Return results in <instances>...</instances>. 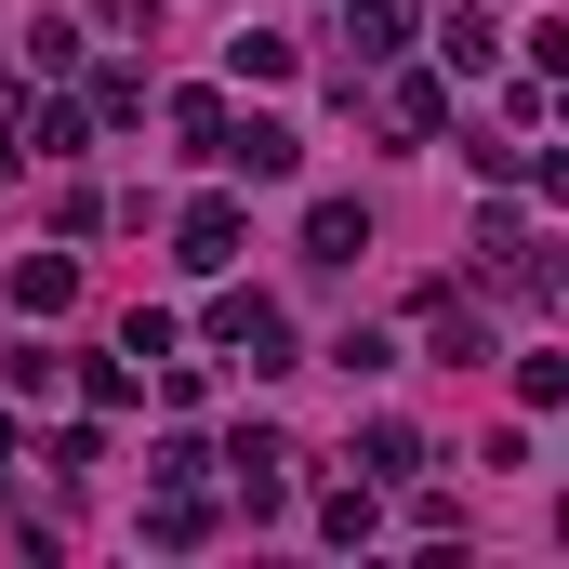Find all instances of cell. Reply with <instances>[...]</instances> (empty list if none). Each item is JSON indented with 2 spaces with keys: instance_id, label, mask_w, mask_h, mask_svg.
Segmentation results:
<instances>
[{
  "instance_id": "277c9868",
  "label": "cell",
  "mask_w": 569,
  "mask_h": 569,
  "mask_svg": "<svg viewBox=\"0 0 569 569\" xmlns=\"http://www.w3.org/2000/svg\"><path fill=\"white\" fill-rule=\"evenodd\" d=\"M305 252H318V266H358V252H371V212H358V199H318V212H305Z\"/></svg>"
},
{
  "instance_id": "7a4b0ae2",
  "label": "cell",
  "mask_w": 569,
  "mask_h": 569,
  "mask_svg": "<svg viewBox=\"0 0 569 569\" xmlns=\"http://www.w3.org/2000/svg\"><path fill=\"white\" fill-rule=\"evenodd\" d=\"M425 345L450 358V371H463V358H490V318H477L463 291H425Z\"/></svg>"
},
{
  "instance_id": "6da1fadb",
  "label": "cell",
  "mask_w": 569,
  "mask_h": 569,
  "mask_svg": "<svg viewBox=\"0 0 569 569\" xmlns=\"http://www.w3.org/2000/svg\"><path fill=\"white\" fill-rule=\"evenodd\" d=\"M212 159L252 172V186H279L291 159H305V133H291V120H212Z\"/></svg>"
},
{
  "instance_id": "ba28073f",
  "label": "cell",
  "mask_w": 569,
  "mask_h": 569,
  "mask_svg": "<svg viewBox=\"0 0 569 569\" xmlns=\"http://www.w3.org/2000/svg\"><path fill=\"white\" fill-rule=\"evenodd\" d=\"M385 107H398V133H437V120H450V93H437V80H398Z\"/></svg>"
},
{
  "instance_id": "9c48e42d",
  "label": "cell",
  "mask_w": 569,
  "mask_h": 569,
  "mask_svg": "<svg viewBox=\"0 0 569 569\" xmlns=\"http://www.w3.org/2000/svg\"><path fill=\"white\" fill-rule=\"evenodd\" d=\"M27 146L40 159H80V107H27Z\"/></svg>"
},
{
  "instance_id": "5b68a950",
  "label": "cell",
  "mask_w": 569,
  "mask_h": 569,
  "mask_svg": "<svg viewBox=\"0 0 569 569\" xmlns=\"http://www.w3.org/2000/svg\"><path fill=\"white\" fill-rule=\"evenodd\" d=\"M67 291H80V266H67V252H27V266H13V305H40V318H53Z\"/></svg>"
},
{
  "instance_id": "52a82bcc",
  "label": "cell",
  "mask_w": 569,
  "mask_h": 569,
  "mask_svg": "<svg viewBox=\"0 0 569 569\" xmlns=\"http://www.w3.org/2000/svg\"><path fill=\"white\" fill-rule=\"evenodd\" d=\"M358 463H371V477H425V437H411V425H371V437H358Z\"/></svg>"
},
{
  "instance_id": "3957f363",
  "label": "cell",
  "mask_w": 569,
  "mask_h": 569,
  "mask_svg": "<svg viewBox=\"0 0 569 569\" xmlns=\"http://www.w3.org/2000/svg\"><path fill=\"white\" fill-rule=\"evenodd\" d=\"M186 266H199V279L239 266V199H199V212H186Z\"/></svg>"
},
{
  "instance_id": "8992f818",
  "label": "cell",
  "mask_w": 569,
  "mask_h": 569,
  "mask_svg": "<svg viewBox=\"0 0 569 569\" xmlns=\"http://www.w3.org/2000/svg\"><path fill=\"white\" fill-rule=\"evenodd\" d=\"M345 40H358V53H398V40H411V0H358Z\"/></svg>"
}]
</instances>
